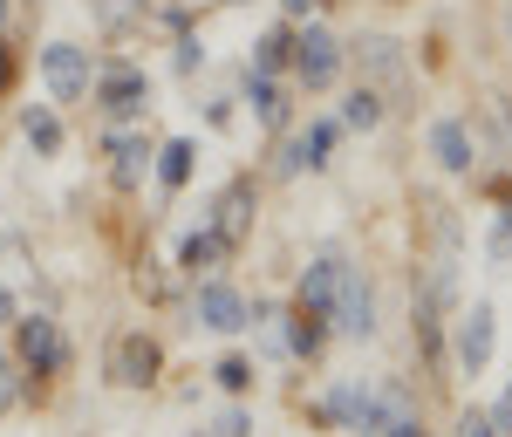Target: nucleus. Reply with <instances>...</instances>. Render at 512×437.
I'll return each mask as SVG.
<instances>
[{"label":"nucleus","mask_w":512,"mask_h":437,"mask_svg":"<svg viewBox=\"0 0 512 437\" xmlns=\"http://www.w3.org/2000/svg\"><path fill=\"white\" fill-rule=\"evenodd\" d=\"M328 328H335V335H349V342L376 335V280L362 274V267H349V260H342L335 301H328Z\"/></svg>","instance_id":"nucleus-1"},{"label":"nucleus","mask_w":512,"mask_h":437,"mask_svg":"<svg viewBox=\"0 0 512 437\" xmlns=\"http://www.w3.org/2000/svg\"><path fill=\"white\" fill-rule=\"evenodd\" d=\"M492 349H499V308H492V301H472V308L458 315L451 356H458L465 376H485V369H492Z\"/></svg>","instance_id":"nucleus-2"},{"label":"nucleus","mask_w":512,"mask_h":437,"mask_svg":"<svg viewBox=\"0 0 512 437\" xmlns=\"http://www.w3.org/2000/svg\"><path fill=\"white\" fill-rule=\"evenodd\" d=\"M41 82H48L55 103L89 96V48H76V41H48V48H41Z\"/></svg>","instance_id":"nucleus-3"},{"label":"nucleus","mask_w":512,"mask_h":437,"mask_svg":"<svg viewBox=\"0 0 512 437\" xmlns=\"http://www.w3.org/2000/svg\"><path fill=\"white\" fill-rule=\"evenodd\" d=\"M192 315L205 321V328H219V335H239V328H253V301H246L239 287H226V280H205L192 294Z\"/></svg>","instance_id":"nucleus-4"},{"label":"nucleus","mask_w":512,"mask_h":437,"mask_svg":"<svg viewBox=\"0 0 512 437\" xmlns=\"http://www.w3.org/2000/svg\"><path fill=\"white\" fill-rule=\"evenodd\" d=\"M14 342H21V362H28L35 376H55V369L69 362V342H62V328L48 315H21L14 321Z\"/></svg>","instance_id":"nucleus-5"},{"label":"nucleus","mask_w":512,"mask_h":437,"mask_svg":"<svg viewBox=\"0 0 512 437\" xmlns=\"http://www.w3.org/2000/svg\"><path fill=\"white\" fill-rule=\"evenodd\" d=\"M96 103L117 123L144 117V110H151V76H144V69H110V76H96Z\"/></svg>","instance_id":"nucleus-6"},{"label":"nucleus","mask_w":512,"mask_h":437,"mask_svg":"<svg viewBox=\"0 0 512 437\" xmlns=\"http://www.w3.org/2000/svg\"><path fill=\"white\" fill-rule=\"evenodd\" d=\"M294 76L308 82V89H328V82L342 76V41L328 35V28H308V35L294 41Z\"/></svg>","instance_id":"nucleus-7"},{"label":"nucleus","mask_w":512,"mask_h":437,"mask_svg":"<svg viewBox=\"0 0 512 437\" xmlns=\"http://www.w3.org/2000/svg\"><path fill=\"white\" fill-rule=\"evenodd\" d=\"M158 342L151 335H117V349H110V383L123 390H144V383H158Z\"/></svg>","instance_id":"nucleus-8"},{"label":"nucleus","mask_w":512,"mask_h":437,"mask_svg":"<svg viewBox=\"0 0 512 437\" xmlns=\"http://www.w3.org/2000/svg\"><path fill=\"white\" fill-rule=\"evenodd\" d=\"M369 410H376V390H362V383H335V390L315 403V417L335 424V431H369Z\"/></svg>","instance_id":"nucleus-9"},{"label":"nucleus","mask_w":512,"mask_h":437,"mask_svg":"<svg viewBox=\"0 0 512 437\" xmlns=\"http://www.w3.org/2000/svg\"><path fill=\"white\" fill-rule=\"evenodd\" d=\"M355 55H362V69H369V76H383L390 89H403V82H410L403 41H390V35H362V41H355Z\"/></svg>","instance_id":"nucleus-10"},{"label":"nucleus","mask_w":512,"mask_h":437,"mask_svg":"<svg viewBox=\"0 0 512 437\" xmlns=\"http://www.w3.org/2000/svg\"><path fill=\"white\" fill-rule=\"evenodd\" d=\"M335 137H342V123H335V117L308 123V137H294V144H287V158H280V171L294 178L301 164H308V171H315V164H328V151H335Z\"/></svg>","instance_id":"nucleus-11"},{"label":"nucleus","mask_w":512,"mask_h":437,"mask_svg":"<svg viewBox=\"0 0 512 437\" xmlns=\"http://www.w3.org/2000/svg\"><path fill=\"white\" fill-rule=\"evenodd\" d=\"M431 158L444 164V171H472V130H465V117H437L431 123Z\"/></svg>","instance_id":"nucleus-12"},{"label":"nucleus","mask_w":512,"mask_h":437,"mask_svg":"<svg viewBox=\"0 0 512 437\" xmlns=\"http://www.w3.org/2000/svg\"><path fill=\"white\" fill-rule=\"evenodd\" d=\"M335 280H342V253H321V260H308V274H301V287H294V301L328 315V301H335Z\"/></svg>","instance_id":"nucleus-13"},{"label":"nucleus","mask_w":512,"mask_h":437,"mask_svg":"<svg viewBox=\"0 0 512 437\" xmlns=\"http://www.w3.org/2000/svg\"><path fill=\"white\" fill-rule=\"evenodd\" d=\"M328 335H335V328H328V315L294 301V321H287V349H294V356H321V342H328Z\"/></svg>","instance_id":"nucleus-14"},{"label":"nucleus","mask_w":512,"mask_h":437,"mask_svg":"<svg viewBox=\"0 0 512 437\" xmlns=\"http://www.w3.org/2000/svg\"><path fill=\"white\" fill-rule=\"evenodd\" d=\"M246 103H253V117L267 123V130H280V123H287V96H280V82L260 76V69L246 76Z\"/></svg>","instance_id":"nucleus-15"},{"label":"nucleus","mask_w":512,"mask_h":437,"mask_svg":"<svg viewBox=\"0 0 512 437\" xmlns=\"http://www.w3.org/2000/svg\"><path fill=\"white\" fill-rule=\"evenodd\" d=\"M21 137L35 144L41 158H55V151H62V123H55V110H48V103H28V110H21Z\"/></svg>","instance_id":"nucleus-16"},{"label":"nucleus","mask_w":512,"mask_h":437,"mask_svg":"<svg viewBox=\"0 0 512 437\" xmlns=\"http://www.w3.org/2000/svg\"><path fill=\"white\" fill-rule=\"evenodd\" d=\"M246 226H253V185H233V192L219 199V233H226V246H239Z\"/></svg>","instance_id":"nucleus-17"},{"label":"nucleus","mask_w":512,"mask_h":437,"mask_svg":"<svg viewBox=\"0 0 512 437\" xmlns=\"http://www.w3.org/2000/svg\"><path fill=\"white\" fill-rule=\"evenodd\" d=\"M192 164H198V144H192V137H171V144L158 151V178H164V192H178V185L192 178Z\"/></svg>","instance_id":"nucleus-18"},{"label":"nucleus","mask_w":512,"mask_h":437,"mask_svg":"<svg viewBox=\"0 0 512 437\" xmlns=\"http://www.w3.org/2000/svg\"><path fill=\"white\" fill-rule=\"evenodd\" d=\"M110 158H117L123 185H137V178H144V164H151V144H144V137H130V130H117V137H110Z\"/></svg>","instance_id":"nucleus-19"},{"label":"nucleus","mask_w":512,"mask_h":437,"mask_svg":"<svg viewBox=\"0 0 512 437\" xmlns=\"http://www.w3.org/2000/svg\"><path fill=\"white\" fill-rule=\"evenodd\" d=\"M226 253H233V246H226V233H219V226H212V233H192L185 239V246H178V267H212V260H226Z\"/></svg>","instance_id":"nucleus-20"},{"label":"nucleus","mask_w":512,"mask_h":437,"mask_svg":"<svg viewBox=\"0 0 512 437\" xmlns=\"http://www.w3.org/2000/svg\"><path fill=\"white\" fill-rule=\"evenodd\" d=\"M342 123H349V130H376V123H383V96H376L369 82H362V89H349V103H342Z\"/></svg>","instance_id":"nucleus-21"},{"label":"nucleus","mask_w":512,"mask_h":437,"mask_svg":"<svg viewBox=\"0 0 512 437\" xmlns=\"http://www.w3.org/2000/svg\"><path fill=\"white\" fill-rule=\"evenodd\" d=\"M280 62H294V41L274 28V35H260V48H253V69H260V76H274Z\"/></svg>","instance_id":"nucleus-22"},{"label":"nucleus","mask_w":512,"mask_h":437,"mask_svg":"<svg viewBox=\"0 0 512 437\" xmlns=\"http://www.w3.org/2000/svg\"><path fill=\"white\" fill-rule=\"evenodd\" d=\"M212 376H219V390H233V397H239V390H253V362H246V356H226Z\"/></svg>","instance_id":"nucleus-23"},{"label":"nucleus","mask_w":512,"mask_h":437,"mask_svg":"<svg viewBox=\"0 0 512 437\" xmlns=\"http://www.w3.org/2000/svg\"><path fill=\"white\" fill-rule=\"evenodd\" d=\"M485 253H492L499 267L512 260V212H499V219H492V239H485Z\"/></svg>","instance_id":"nucleus-24"},{"label":"nucleus","mask_w":512,"mask_h":437,"mask_svg":"<svg viewBox=\"0 0 512 437\" xmlns=\"http://www.w3.org/2000/svg\"><path fill=\"white\" fill-rule=\"evenodd\" d=\"M212 437H253V417H246V410H219V417H212Z\"/></svg>","instance_id":"nucleus-25"},{"label":"nucleus","mask_w":512,"mask_h":437,"mask_svg":"<svg viewBox=\"0 0 512 437\" xmlns=\"http://www.w3.org/2000/svg\"><path fill=\"white\" fill-rule=\"evenodd\" d=\"M458 437H499V424H492L485 410H465V417H458Z\"/></svg>","instance_id":"nucleus-26"},{"label":"nucleus","mask_w":512,"mask_h":437,"mask_svg":"<svg viewBox=\"0 0 512 437\" xmlns=\"http://www.w3.org/2000/svg\"><path fill=\"white\" fill-rule=\"evenodd\" d=\"M492 424H499V437L512 431V390H506V397H499V410H492Z\"/></svg>","instance_id":"nucleus-27"},{"label":"nucleus","mask_w":512,"mask_h":437,"mask_svg":"<svg viewBox=\"0 0 512 437\" xmlns=\"http://www.w3.org/2000/svg\"><path fill=\"white\" fill-rule=\"evenodd\" d=\"M21 315V301H14V294H7V287H0V328H7V321Z\"/></svg>","instance_id":"nucleus-28"},{"label":"nucleus","mask_w":512,"mask_h":437,"mask_svg":"<svg viewBox=\"0 0 512 437\" xmlns=\"http://www.w3.org/2000/svg\"><path fill=\"white\" fill-rule=\"evenodd\" d=\"M14 82V55H7V41H0V89Z\"/></svg>","instance_id":"nucleus-29"},{"label":"nucleus","mask_w":512,"mask_h":437,"mask_svg":"<svg viewBox=\"0 0 512 437\" xmlns=\"http://www.w3.org/2000/svg\"><path fill=\"white\" fill-rule=\"evenodd\" d=\"M280 7H287V14H308V7H315V0H280Z\"/></svg>","instance_id":"nucleus-30"},{"label":"nucleus","mask_w":512,"mask_h":437,"mask_svg":"<svg viewBox=\"0 0 512 437\" xmlns=\"http://www.w3.org/2000/svg\"><path fill=\"white\" fill-rule=\"evenodd\" d=\"M0 397H7V362H0Z\"/></svg>","instance_id":"nucleus-31"},{"label":"nucleus","mask_w":512,"mask_h":437,"mask_svg":"<svg viewBox=\"0 0 512 437\" xmlns=\"http://www.w3.org/2000/svg\"><path fill=\"white\" fill-rule=\"evenodd\" d=\"M506 35H512V7H506Z\"/></svg>","instance_id":"nucleus-32"},{"label":"nucleus","mask_w":512,"mask_h":437,"mask_svg":"<svg viewBox=\"0 0 512 437\" xmlns=\"http://www.w3.org/2000/svg\"><path fill=\"white\" fill-rule=\"evenodd\" d=\"M506 123H512V96H506Z\"/></svg>","instance_id":"nucleus-33"},{"label":"nucleus","mask_w":512,"mask_h":437,"mask_svg":"<svg viewBox=\"0 0 512 437\" xmlns=\"http://www.w3.org/2000/svg\"><path fill=\"white\" fill-rule=\"evenodd\" d=\"M0 21H7V0H0Z\"/></svg>","instance_id":"nucleus-34"}]
</instances>
